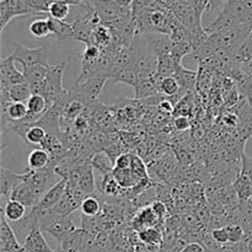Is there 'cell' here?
Wrapping results in <instances>:
<instances>
[{
  "instance_id": "obj_1",
  "label": "cell",
  "mask_w": 252,
  "mask_h": 252,
  "mask_svg": "<svg viewBox=\"0 0 252 252\" xmlns=\"http://www.w3.org/2000/svg\"><path fill=\"white\" fill-rule=\"evenodd\" d=\"M251 33L252 24H240L224 32L209 34L208 38L219 49H225V51L235 54V52L240 48L241 44L249 38Z\"/></svg>"
},
{
  "instance_id": "obj_2",
  "label": "cell",
  "mask_w": 252,
  "mask_h": 252,
  "mask_svg": "<svg viewBox=\"0 0 252 252\" xmlns=\"http://www.w3.org/2000/svg\"><path fill=\"white\" fill-rule=\"evenodd\" d=\"M66 65H68L66 63H56L48 65V73H47L46 79H44L43 96L46 97L49 107L65 91V89L63 88V75Z\"/></svg>"
},
{
  "instance_id": "obj_3",
  "label": "cell",
  "mask_w": 252,
  "mask_h": 252,
  "mask_svg": "<svg viewBox=\"0 0 252 252\" xmlns=\"http://www.w3.org/2000/svg\"><path fill=\"white\" fill-rule=\"evenodd\" d=\"M108 79L110 78H107V76H96V78L88 79L83 83L75 84L73 90H71V94H73L74 97L84 101L88 105V103L94 102L98 97Z\"/></svg>"
},
{
  "instance_id": "obj_4",
  "label": "cell",
  "mask_w": 252,
  "mask_h": 252,
  "mask_svg": "<svg viewBox=\"0 0 252 252\" xmlns=\"http://www.w3.org/2000/svg\"><path fill=\"white\" fill-rule=\"evenodd\" d=\"M47 52L44 48H29V47L21 46V44H15V48L10 56L15 59L16 63H20L22 68L27 69L30 66L37 65V64H43L48 65L47 62Z\"/></svg>"
},
{
  "instance_id": "obj_5",
  "label": "cell",
  "mask_w": 252,
  "mask_h": 252,
  "mask_svg": "<svg viewBox=\"0 0 252 252\" xmlns=\"http://www.w3.org/2000/svg\"><path fill=\"white\" fill-rule=\"evenodd\" d=\"M15 63L16 62L11 56L0 62V91H10L14 85L27 83L24 71H20Z\"/></svg>"
},
{
  "instance_id": "obj_6",
  "label": "cell",
  "mask_w": 252,
  "mask_h": 252,
  "mask_svg": "<svg viewBox=\"0 0 252 252\" xmlns=\"http://www.w3.org/2000/svg\"><path fill=\"white\" fill-rule=\"evenodd\" d=\"M94 7L97 12L101 20V24L108 25L116 21L120 17L129 16L132 15V10L129 7H122L115 0H94Z\"/></svg>"
},
{
  "instance_id": "obj_7",
  "label": "cell",
  "mask_w": 252,
  "mask_h": 252,
  "mask_svg": "<svg viewBox=\"0 0 252 252\" xmlns=\"http://www.w3.org/2000/svg\"><path fill=\"white\" fill-rule=\"evenodd\" d=\"M27 15H36L22 0H1L0 1V31L6 29L12 19Z\"/></svg>"
},
{
  "instance_id": "obj_8",
  "label": "cell",
  "mask_w": 252,
  "mask_h": 252,
  "mask_svg": "<svg viewBox=\"0 0 252 252\" xmlns=\"http://www.w3.org/2000/svg\"><path fill=\"white\" fill-rule=\"evenodd\" d=\"M26 176L24 174H16L5 167L0 169V199H1V207H4L10 199L12 191L19 186L21 182L25 181Z\"/></svg>"
},
{
  "instance_id": "obj_9",
  "label": "cell",
  "mask_w": 252,
  "mask_h": 252,
  "mask_svg": "<svg viewBox=\"0 0 252 252\" xmlns=\"http://www.w3.org/2000/svg\"><path fill=\"white\" fill-rule=\"evenodd\" d=\"M22 248V244L17 239L14 229L10 225L9 220L1 213V224H0V252H17Z\"/></svg>"
},
{
  "instance_id": "obj_10",
  "label": "cell",
  "mask_w": 252,
  "mask_h": 252,
  "mask_svg": "<svg viewBox=\"0 0 252 252\" xmlns=\"http://www.w3.org/2000/svg\"><path fill=\"white\" fill-rule=\"evenodd\" d=\"M66 189V179H63L61 177L57 184H54L46 193L43 194V197L41 198L39 203L37 204L36 207L41 209H51L58 203L59 201L62 199V197L64 196Z\"/></svg>"
},
{
  "instance_id": "obj_11",
  "label": "cell",
  "mask_w": 252,
  "mask_h": 252,
  "mask_svg": "<svg viewBox=\"0 0 252 252\" xmlns=\"http://www.w3.org/2000/svg\"><path fill=\"white\" fill-rule=\"evenodd\" d=\"M10 199H15V201H19L21 202V203H24L25 206L27 207V209H29V212L31 211L32 208H34V207L39 203V201H41V199L36 196L32 186L26 181V180H25L24 182H21V184L12 191Z\"/></svg>"
},
{
  "instance_id": "obj_12",
  "label": "cell",
  "mask_w": 252,
  "mask_h": 252,
  "mask_svg": "<svg viewBox=\"0 0 252 252\" xmlns=\"http://www.w3.org/2000/svg\"><path fill=\"white\" fill-rule=\"evenodd\" d=\"M42 233L43 231L39 229V226L32 229L29 235H27V238L25 239L22 246L29 252H53V250L47 244Z\"/></svg>"
},
{
  "instance_id": "obj_13",
  "label": "cell",
  "mask_w": 252,
  "mask_h": 252,
  "mask_svg": "<svg viewBox=\"0 0 252 252\" xmlns=\"http://www.w3.org/2000/svg\"><path fill=\"white\" fill-rule=\"evenodd\" d=\"M236 25H240L238 21L235 20V17L233 16L231 14H229L226 10L221 9L220 12H219L218 17L209 25L206 30V32L209 34L213 33H219V32H224L226 30H230L233 27H235Z\"/></svg>"
},
{
  "instance_id": "obj_14",
  "label": "cell",
  "mask_w": 252,
  "mask_h": 252,
  "mask_svg": "<svg viewBox=\"0 0 252 252\" xmlns=\"http://www.w3.org/2000/svg\"><path fill=\"white\" fill-rule=\"evenodd\" d=\"M80 208V204L76 202V199L74 198V193H73V187L70 185H68V181H66V189L64 196L62 197L61 201L53 207V211L56 213L61 214V216H65L69 217L73 212H75L76 209Z\"/></svg>"
},
{
  "instance_id": "obj_15",
  "label": "cell",
  "mask_w": 252,
  "mask_h": 252,
  "mask_svg": "<svg viewBox=\"0 0 252 252\" xmlns=\"http://www.w3.org/2000/svg\"><path fill=\"white\" fill-rule=\"evenodd\" d=\"M174 76L177 79L181 88L189 91V93H192L197 88V84H198V71L186 69L181 64H177Z\"/></svg>"
},
{
  "instance_id": "obj_16",
  "label": "cell",
  "mask_w": 252,
  "mask_h": 252,
  "mask_svg": "<svg viewBox=\"0 0 252 252\" xmlns=\"http://www.w3.org/2000/svg\"><path fill=\"white\" fill-rule=\"evenodd\" d=\"M223 9L233 15L239 24H252V16L244 0H226Z\"/></svg>"
},
{
  "instance_id": "obj_17",
  "label": "cell",
  "mask_w": 252,
  "mask_h": 252,
  "mask_svg": "<svg viewBox=\"0 0 252 252\" xmlns=\"http://www.w3.org/2000/svg\"><path fill=\"white\" fill-rule=\"evenodd\" d=\"M153 33L154 36L148 39V43H149L152 51L157 54V57L169 54L174 46V42L171 41L169 34L158 33V32H153Z\"/></svg>"
},
{
  "instance_id": "obj_18",
  "label": "cell",
  "mask_w": 252,
  "mask_h": 252,
  "mask_svg": "<svg viewBox=\"0 0 252 252\" xmlns=\"http://www.w3.org/2000/svg\"><path fill=\"white\" fill-rule=\"evenodd\" d=\"M49 26H51L52 37L57 41H69L74 39V30L71 24H66L65 21L62 20H56L53 17L48 16Z\"/></svg>"
},
{
  "instance_id": "obj_19",
  "label": "cell",
  "mask_w": 252,
  "mask_h": 252,
  "mask_svg": "<svg viewBox=\"0 0 252 252\" xmlns=\"http://www.w3.org/2000/svg\"><path fill=\"white\" fill-rule=\"evenodd\" d=\"M94 46L98 47L100 49H105L112 44V32H111L110 27L106 25L100 24L94 29L93 34H91L90 43Z\"/></svg>"
},
{
  "instance_id": "obj_20",
  "label": "cell",
  "mask_w": 252,
  "mask_h": 252,
  "mask_svg": "<svg viewBox=\"0 0 252 252\" xmlns=\"http://www.w3.org/2000/svg\"><path fill=\"white\" fill-rule=\"evenodd\" d=\"M233 187L238 194L239 203H243V202L252 198V181L245 172L240 171V174L234 181Z\"/></svg>"
},
{
  "instance_id": "obj_21",
  "label": "cell",
  "mask_w": 252,
  "mask_h": 252,
  "mask_svg": "<svg viewBox=\"0 0 252 252\" xmlns=\"http://www.w3.org/2000/svg\"><path fill=\"white\" fill-rule=\"evenodd\" d=\"M29 209L24 203L15 199H9L4 207H1V213L9 221H17L24 218Z\"/></svg>"
},
{
  "instance_id": "obj_22",
  "label": "cell",
  "mask_w": 252,
  "mask_h": 252,
  "mask_svg": "<svg viewBox=\"0 0 252 252\" xmlns=\"http://www.w3.org/2000/svg\"><path fill=\"white\" fill-rule=\"evenodd\" d=\"M159 220L160 219L154 213L152 207L145 206L144 208H142L138 212L133 224H134V228L140 231L145 228H149V226H154Z\"/></svg>"
},
{
  "instance_id": "obj_23",
  "label": "cell",
  "mask_w": 252,
  "mask_h": 252,
  "mask_svg": "<svg viewBox=\"0 0 252 252\" xmlns=\"http://www.w3.org/2000/svg\"><path fill=\"white\" fill-rule=\"evenodd\" d=\"M101 194H105L107 197H116L123 194V192L126 191V189H123L120 185V182L117 181V179L115 177V175L111 172V174L103 175L102 182H101V186L98 189Z\"/></svg>"
},
{
  "instance_id": "obj_24",
  "label": "cell",
  "mask_w": 252,
  "mask_h": 252,
  "mask_svg": "<svg viewBox=\"0 0 252 252\" xmlns=\"http://www.w3.org/2000/svg\"><path fill=\"white\" fill-rule=\"evenodd\" d=\"M51 164V155L43 148H34L27 158V165L33 170H41Z\"/></svg>"
},
{
  "instance_id": "obj_25",
  "label": "cell",
  "mask_w": 252,
  "mask_h": 252,
  "mask_svg": "<svg viewBox=\"0 0 252 252\" xmlns=\"http://www.w3.org/2000/svg\"><path fill=\"white\" fill-rule=\"evenodd\" d=\"M30 34L34 39H43L52 37L51 26H49L48 17L47 19H36L30 25Z\"/></svg>"
},
{
  "instance_id": "obj_26",
  "label": "cell",
  "mask_w": 252,
  "mask_h": 252,
  "mask_svg": "<svg viewBox=\"0 0 252 252\" xmlns=\"http://www.w3.org/2000/svg\"><path fill=\"white\" fill-rule=\"evenodd\" d=\"M26 105L29 108V113L38 118H41L49 108L46 97L43 95H36V94H32L31 97L27 100Z\"/></svg>"
},
{
  "instance_id": "obj_27",
  "label": "cell",
  "mask_w": 252,
  "mask_h": 252,
  "mask_svg": "<svg viewBox=\"0 0 252 252\" xmlns=\"http://www.w3.org/2000/svg\"><path fill=\"white\" fill-rule=\"evenodd\" d=\"M135 98L138 100H144V98L154 96L157 94H160L158 85L155 84L154 79H145V80H140L135 86Z\"/></svg>"
},
{
  "instance_id": "obj_28",
  "label": "cell",
  "mask_w": 252,
  "mask_h": 252,
  "mask_svg": "<svg viewBox=\"0 0 252 252\" xmlns=\"http://www.w3.org/2000/svg\"><path fill=\"white\" fill-rule=\"evenodd\" d=\"M111 79H112L113 83H125L128 84L129 86H133V88H135L137 84L139 83L138 73L132 66H127V68L116 71V73L112 74Z\"/></svg>"
},
{
  "instance_id": "obj_29",
  "label": "cell",
  "mask_w": 252,
  "mask_h": 252,
  "mask_svg": "<svg viewBox=\"0 0 252 252\" xmlns=\"http://www.w3.org/2000/svg\"><path fill=\"white\" fill-rule=\"evenodd\" d=\"M48 65L37 64V65L30 66V68L22 70L24 71L27 83L36 84V83H41V81H44V79H46L47 76V73H48Z\"/></svg>"
},
{
  "instance_id": "obj_30",
  "label": "cell",
  "mask_w": 252,
  "mask_h": 252,
  "mask_svg": "<svg viewBox=\"0 0 252 252\" xmlns=\"http://www.w3.org/2000/svg\"><path fill=\"white\" fill-rule=\"evenodd\" d=\"M80 211L84 216L97 217L98 214H101V211H102V203H101V201L97 197L91 194V196H88L81 202Z\"/></svg>"
},
{
  "instance_id": "obj_31",
  "label": "cell",
  "mask_w": 252,
  "mask_h": 252,
  "mask_svg": "<svg viewBox=\"0 0 252 252\" xmlns=\"http://www.w3.org/2000/svg\"><path fill=\"white\" fill-rule=\"evenodd\" d=\"M94 167L98 170L102 175H107L113 172V169H115V162L113 160L108 157L105 153H97L95 157L91 160Z\"/></svg>"
},
{
  "instance_id": "obj_32",
  "label": "cell",
  "mask_w": 252,
  "mask_h": 252,
  "mask_svg": "<svg viewBox=\"0 0 252 252\" xmlns=\"http://www.w3.org/2000/svg\"><path fill=\"white\" fill-rule=\"evenodd\" d=\"M138 238L145 245L157 246L162 241V234L161 231L158 230L154 226H149V228H145L143 230H140L138 233Z\"/></svg>"
},
{
  "instance_id": "obj_33",
  "label": "cell",
  "mask_w": 252,
  "mask_h": 252,
  "mask_svg": "<svg viewBox=\"0 0 252 252\" xmlns=\"http://www.w3.org/2000/svg\"><path fill=\"white\" fill-rule=\"evenodd\" d=\"M9 94L12 101H16V102H27V100L32 96V90L29 83H22L12 86L10 89Z\"/></svg>"
},
{
  "instance_id": "obj_34",
  "label": "cell",
  "mask_w": 252,
  "mask_h": 252,
  "mask_svg": "<svg viewBox=\"0 0 252 252\" xmlns=\"http://www.w3.org/2000/svg\"><path fill=\"white\" fill-rule=\"evenodd\" d=\"M252 59V33L249 36V38L240 46V48L234 54V62L240 65L249 63Z\"/></svg>"
},
{
  "instance_id": "obj_35",
  "label": "cell",
  "mask_w": 252,
  "mask_h": 252,
  "mask_svg": "<svg viewBox=\"0 0 252 252\" xmlns=\"http://www.w3.org/2000/svg\"><path fill=\"white\" fill-rule=\"evenodd\" d=\"M159 90L160 94H164L165 96H174L181 90V85H180V83L174 75H170L162 79V81L160 83Z\"/></svg>"
},
{
  "instance_id": "obj_36",
  "label": "cell",
  "mask_w": 252,
  "mask_h": 252,
  "mask_svg": "<svg viewBox=\"0 0 252 252\" xmlns=\"http://www.w3.org/2000/svg\"><path fill=\"white\" fill-rule=\"evenodd\" d=\"M69 11H70V5L68 2L64 1H53L49 6V11H48V16L53 17L56 20H64L68 17Z\"/></svg>"
},
{
  "instance_id": "obj_37",
  "label": "cell",
  "mask_w": 252,
  "mask_h": 252,
  "mask_svg": "<svg viewBox=\"0 0 252 252\" xmlns=\"http://www.w3.org/2000/svg\"><path fill=\"white\" fill-rule=\"evenodd\" d=\"M192 51H193V48H192L191 42H181V43H174L170 54L177 64H181L184 57H186L187 54H191Z\"/></svg>"
},
{
  "instance_id": "obj_38",
  "label": "cell",
  "mask_w": 252,
  "mask_h": 252,
  "mask_svg": "<svg viewBox=\"0 0 252 252\" xmlns=\"http://www.w3.org/2000/svg\"><path fill=\"white\" fill-rule=\"evenodd\" d=\"M101 53H102V49H100L98 47L94 46V44H86L85 49L80 56L81 64H90V65L95 64L100 58Z\"/></svg>"
},
{
  "instance_id": "obj_39",
  "label": "cell",
  "mask_w": 252,
  "mask_h": 252,
  "mask_svg": "<svg viewBox=\"0 0 252 252\" xmlns=\"http://www.w3.org/2000/svg\"><path fill=\"white\" fill-rule=\"evenodd\" d=\"M30 9L33 10L36 15L48 14L49 6L53 1L52 0H22Z\"/></svg>"
},
{
  "instance_id": "obj_40",
  "label": "cell",
  "mask_w": 252,
  "mask_h": 252,
  "mask_svg": "<svg viewBox=\"0 0 252 252\" xmlns=\"http://www.w3.org/2000/svg\"><path fill=\"white\" fill-rule=\"evenodd\" d=\"M130 170H132L133 174H134L135 176L139 177V179H142V180L149 179L147 165L144 164V161L142 160V158L138 157V155H133Z\"/></svg>"
},
{
  "instance_id": "obj_41",
  "label": "cell",
  "mask_w": 252,
  "mask_h": 252,
  "mask_svg": "<svg viewBox=\"0 0 252 252\" xmlns=\"http://www.w3.org/2000/svg\"><path fill=\"white\" fill-rule=\"evenodd\" d=\"M225 226L229 234V244H238L239 241L243 240L245 236V230L240 224H229Z\"/></svg>"
},
{
  "instance_id": "obj_42",
  "label": "cell",
  "mask_w": 252,
  "mask_h": 252,
  "mask_svg": "<svg viewBox=\"0 0 252 252\" xmlns=\"http://www.w3.org/2000/svg\"><path fill=\"white\" fill-rule=\"evenodd\" d=\"M212 235H213L214 240L220 245H226L229 244V234L226 230V226H220L212 230Z\"/></svg>"
},
{
  "instance_id": "obj_43",
  "label": "cell",
  "mask_w": 252,
  "mask_h": 252,
  "mask_svg": "<svg viewBox=\"0 0 252 252\" xmlns=\"http://www.w3.org/2000/svg\"><path fill=\"white\" fill-rule=\"evenodd\" d=\"M132 158H133V155H130V154H121L120 157L116 159L115 167L116 169H120V170L130 169V165H132Z\"/></svg>"
},
{
  "instance_id": "obj_44",
  "label": "cell",
  "mask_w": 252,
  "mask_h": 252,
  "mask_svg": "<svg viewBox=\"0 0 252 252\" xmlns=\"http://www.w3.org/2000/svg\"><path fill=\"white\" fill-rule=\"evenodd\" d=\"M158 111L164 115H171V113L175 112V105L171 100H170L167 96H165L161 101L158 105Z\"/></svg>"
},
{
  "instance_id": "obj_45",
  "label": "cell",
  "mask_w": 252,
  "mask_h": 252,
  "mask_svg": "<svg viewBox=\"0 0 252 252\" xmlns=\"http://www.w3.org/2000/svg\"><path fill=\"white\" fill-rule=\"evenodd\" d=\"M150 207H152L153 211H154V213L157 214V217L160 219V220H161V219L166 216L167 209H169L167 208L166 204H165L162 201H160V199H157V201L153 202V203L150 204Z\"/></svg>"
},
{
  "instance_id": "obj_46",
  "label": "cell",
  "mask_w": 252,
  "mask_h": 252,
  "mask_svg": "<svg viewBox=\"0 0 252 252\" xmlns=\"http://www.w3.org/2000/svg\"><path fill=\"white\" fill-rule=\"evenodd\" d=\"M181 252H207V249L201 241H191L181 249Z\"/></svg>"
},
{
  "instance_id": "obj_47",
  "label": "cell",
  "mask_w": 252,
  "mask_h": 252,
  "mask_svg": "<svg viewBox=\"0 0 252 252\" xmlns=\"http://www.w3.org/2000/svg\"><path fill=\"white\" fill-rule=\"evenodd\" d=\"M191 123H189V120L187 116H179V117L175 118L174 121V127L176 128L180 132H184V130L189 129Z\"/></svg>"
},
{
  "instance_id": "obj_48",
  "label": "cell",
  "mask_w": 252,
  "mask_h": 252,
  "mask_svg": "<svg viewBox=\"0 0 252 252\" xmlns=\"http://www.w3.org/2000/svg\"><path fill=\"white\" fill-rule=\"evenodd\" d=\"M207 252H236L235 244H226V245H221L220 249L216 251H207Z\"/></svg>"
},
{
  "instance_id": "obj_49",
  "label": "cell",
  "mask_w": 252,
  "mask_h": 252,
  "mask_svg": "<svg viewBox=\"0 0 252 252\" xmlns=\"http://www.w3.org/2000/svg\"><path fill=\"white\" fill-rule=\"evenodd\" d=\"M115 1L122 7H129L130 5H132L133 0H115Z\"/></svg>"
},
{
  "instance_id": "obj_50",
  "label": "cell",
  "mask_w": 252,
  "mask_h": 252,
  "mask_svg": "<svg viewBox=\"0 0 252 252\" xmlns=\"http://www.w3.org/2000/svg\"><path fill=\"white\" fill-rule=\"evenodd\" d=\"M244 2H245V5H246V7H248L249 12H250L251 16H252V0H244Z\"/></svg>"
},
{
  "instance_id": "obj_51",
  "label": "cell",
  "mask_w": 252,
  "mask_h": 252,
  "mask_svg": "<svg viewBox=\"0 0 252 252\" xmlns=\"http://www.w3.org/2000/svg\"><path fill=\"white\" fill-rule=\"evenodd\" d=\"M53 252H83V251H74V250H66V249L58 248L57 250H53Z\"/></svg>"
},
{
  "instance_id": "obj_52",
  "label": "cell",
  "mask_w": 252,
  "mask_h": 252,
  "mask_svg": "<svg viewBox=\"0 0 252 252\" xmlns=\"http://www.w3.org/2000/svg\"><path fill=\"white\" fill-rule=\"evenodd\" d=\"M249 250H250V252H252V239L250 240V245H249Z\"/></svg>"
}]
</instances>
